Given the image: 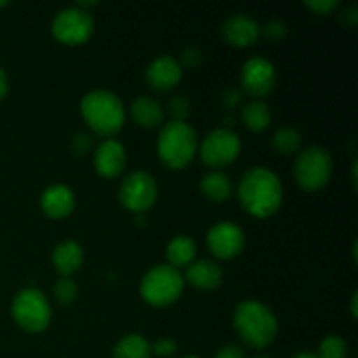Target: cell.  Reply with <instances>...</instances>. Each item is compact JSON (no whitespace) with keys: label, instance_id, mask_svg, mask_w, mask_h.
<instances>
[{"label":"cell","instance_id":"obj_1","mask_svg":"<svg viewBox=\"0 0 358 358\" xmlns=\"http://www.w3.org/2000/svg\"><path fill=\"white\" fill-rule=\"evenodd\" d=\"M238 199L247 213L257 219L275 215L283 201V187L275 171L254 166L245 171L238 184Z\"/></svg>","mask_w":358,"mask_h":358},{"label":"cell","instance_id":"obj_2","mask_svg":"<svg viewBox=\"0 0 358 358\" xmlns=\"http://www.w3.org/2000/svg\"><path fill=\"white\" fill-rule=\"evenodd\" d=\"M233 325L247 346L262 350L278 336V320L271 308L261 301H241L233 313Z\"/></svg>","mask_w":358,"mask_h":358},{"label":"cell","instance_id":"obj_3","mask_svg":"<svg viewBox=\"0 0 358 358\" xmlns=\"http://www.w3.org/2000/svg\"><path fill=\"white\" fill-rule=\"evenodd\" d=\"M80 114L98 136L110 138L124 126L126 110L121 98L107 90H93L80 100Z\"/></svg>","mask_w":358,"mask_h":358},{"label":"cell","instance_id":"obj_4","mask_svg":"<svg viewBox=\"0 0 358 358\" xmlns=\"http://www.w3.org/2000/svg\"><path fill=\"white\" fill-rule=\"evenodd\" d=\"M198 135L187 122L170 121L157 135V156L170 170H182L198 154Z\"/></svg>","mask_w":358,"mask_h":358},{"label":"cell","instance_id":"obj_5","mask_svg":"<svg viewBox=\"0 0 358 358\" xmlns=\"http://www.w3.org/2000/svg\"><path fill=\"white\" fill-rule=\"evenodd\" d=\"M184 285V275L178 269L168 264H157L142 276L140 296L150 306L166 308L180 299Z\"/></svg>","mask_w":358,"mask_h":358},{"label":"cell","instance_id":"obj_6","mask_svg":"<svg viewBox=\"0 0 358 358\" xmlns=\"http://www.w3.org/2000/svg\"><path fill=\"white\" fill-rule=\"evenodd\" d=\"M10 315H13V320L16 322L17 327L31 332V334L44 332L52 318L51 304H49L48 297L44 296L42 290L34 289V287L20 290L14 296L13 304H10Z\"/></svg>","mask_w":358,"mask_h":358},{"label":"cell","instance_id":"obj_7","mask_svg":"<svg viewBox=\"0 0 358 358\" xmlns=\"http://www.w3.org/2000/svg\"><path fill=\"white\" fill-rule=\"evenodd\" d=\"M331 175L332 157L324 147L311 145L297 152L296 163H294V177L301 189L310 192L318 191L327 185Z\"/></svg>","mask_w":358,"mask_h":358},{"label":"cell","instance_id":"obj_8","mask_svg":"<svg viewBox=\"0 0 358 358\" xmlns=\"http://www.w3.org/2000/svg\"><path fill=\"white\" fill-rule=\"evenodd\" d=\"M52 37L65 45H80L90 41L94 31V20L90 10L72 6L62 9L51 23Z\"/></svg>","mask_w":358,"mask_h":358},{"label":"cell","instance_id":"obj_9","mask_svg":"<svg viewBox=\"0 0 358 358\" xmlns=\"http://www.w3.org/2000/svg\"><path fill=\"white\" fill-rule=\"evenodd\" d=\"M241 152V140L238 133L227 128H217L205 136L198 145V154L210 168H222L236 161Z\"/></svg>","mask_w":358,"mask_h":358},{"label":"cell","instance_id":"obj_10","mask_svg":"<svg viewBox=\"0 0 358 358\" xmlns=\"http://www.w3.org/2000/svg\"><path fill=\"white\" fill-rule=\"evenodd\" d=\"M157 199L156 178L149 171H133L119 187V201L135 215L145 213Z\"/></svg>","mask_w":358,"mask_h":358},{"label":"cell","instance_id":"obj_11","mask_svg":"<svg viewBox=\"0 0 358 358\" xmlns=\"http://www.w3.org/2000/svg\"><path fill=\"white\" fill-rule=\"evenodd\" d=\"M241 87L247 91L250 96L261 98L268 96L276 86V69L269 59L264 56H252L250 59L241 66Z\"/></svg>","mask_w":358,"mask_h":358},{"label":"cell","instance_id":"obj_12","mask_svg":"<svg viewBox=\"0 0 358 358\" xmlns=\"http://www.w3.org/2000/svg\"><path fill=\"white\" fill-rule=\"evenodd\" d=\"M206 245L210 252L220 261H229L238 257L245 248V234L234 222H217L210 227L206 234Z\"/></svg>","mask_w":358,"mask_h":358},{"label":"cell","instance_id":"obj_13","mask_svg":"<svg viewBox=\"0 0 358 358\" xmlns=\"http://www.w3.org/2000/svg\"><path fill=\"white\" fill-rule=\"evenodd\" d=\"M182 79V66L177 58L170 55L157 56L156 59L149 63L145 70V80L154 91H170L180 83Z\"/></svg>","mask_w":358,"mask_h":358},{"label":"cell","instance_id":"obj_14","mask_svg":"<svg viewBox=\"0 0 358 358\" xmlns=\"http://www.w3.org/2000/svg\"><path fill=\"white\" fill-rule=\"evenodd\" d=\"M126 149L121 142L112 138H105L96 147L93 156L94 170L103 178H115L126 168Z\"/></svg>","mask_w":358,"mask_h":358},{"label":"cell","instance_id":"obj_15","mask_svg":"<svg viewBox=\"0 0 358 358\" xmlns=\"http://www.w3.org/2000/svg\"><path fill=\"white\" fill-rule=\"evenodd\" d=\"M222 37L227 44L234 48H248L254 45L261 37V27L257 21L247 14H233L222 23Z\"/></svg>","mask_w":358,"mask_h":358},{"label":"cell","instance_id":"obj_16","mask_svg":"<svg viewBox=\"0 0 358 358\" xmlns=\"http://www.w3.org/2000/svg\"><path fill=\"white\" fill-rule=\"evenodd\" d=\"M41 208L51 219H66L76 208V194L65 184H52L41 194Z\"/></svg>","mask_w":358,"mask_h":358},{"label":"cell","instance_id":"obj_17","mask_svg":"<svg viewBox=\"0 0 358 358\" xmlns=\"http://www.w3.org/2000/svg\"><path fill=\"white\" fill-rule=\"evenodd\" d=\"M222 268L215 261H210V259L194 261L185 268L184 280L199 290L217 289L222 283Z\"/></svg>","mask_w":358,"mask_h":358},{"label":"cell","instance_id":"obj_18","mask_svg":"<svg viewBox=\"0 0 358 358\" xmlns=\"http://www.w3.org/2000/svg\"><path fill=\"white\" fill-rule=\"evenodd\" d=\"M51 262L62 278H70L73 273L83 268L84 250L77 241L63 240L55 247L51 254Z\"/></svg>","mask_w":358,"mask_h":358},{"label":"cell","instance_id":"obj_19","mask_svg":"<svg viewBox=\"0 0 358 358\" xmlns=\"http://www.w3.org/2000/svg\"><path fill=\"white\" fill-rule=\"evenodd\" d=\"M129 115L140 128H157L163 122L164 110L154 98L138 96L129 107Z\"/></svg>","mask_w":358,"mask_h":358},{"label":"cell","instance_id":"obj_20","mask_svg":"<svg viewBox=\"0 0 358 358\" xmlns=\"http://www.w3.org/2000/svg\"><path fill=\"white\" fill-rule=\"evenodd\" d=\"M196 252H198V247L191 236H187V234L173 236L166 247L168 266L180 271L182 268H187L191 262H194Z\"/></svg>","mask_w":358,"mask_h":358},{"label":"cell","instance_id":"obj_21","mask_svg":"<svg viewBox=\"0 0 358 358\" xmlns=\"http://www.w3.org/2000/svg\"><path fill=\"white\" fill-rule=\"evenodd\" d=\"M199 189L201 194L213 203H224L233 196V182L219 170L206 173L199 182Z\"/></svg>","mask_w":358,"mask_h":358},{"label":"cell","instance_id":"obj_22","mask_svg":"<svg viewBox=\"0 0 358 358\" xmlns=\"http://www.w3.org/2000/svg\"><path fill=\"white\" fill-rule=\"evenodd\" d=\"M241 121L250 131H264L271 124V108L262 100H252L241 107Z\"/></svg>","mask_w":358,"mask_h":358},{"label":"cell","instance_id":"obj_23","mask_svg":"<svg viewBox=\"0 0 358 358\" xmlns=\"http://www.w3.org/2000/svg\"><path fill=\"white\" fill-rule=\"evenodd\" d=\"M150 343L140 334H128L115 343L112 358H150Z\"/></svg>","mask_w":358,"mask_h":358},{"label":"cell","instance_id":"obj_24","mask_svg":"<svg viewBox=\"0 0 358 358\" xmlns=\"http://www.w3.org/2000/svg\"><path fill=\"white\" fill-rule=\"evenodd\" d=\"M271 145L282 156H292V154H297L301 150L303 136L296 128H282L273 135Z\"/></svg>","mask_w":358,"mask_h":358},{"label":"cell","instance_id":"obj_25","mask_svg":"<svg viewBox=\"0 0 358 358\" xmlns=\"http://www.w3.org/2000/svg\"><path fill=\"white\" fill-rule=\"evenodd\" d=\"M318 358H346L348 355V343L339 336H327L320 343Z\"/></svg>","mask_w":358,"mask_h":358},{"label":"cell","instance_id":"obj_26","mask_svg":"<svg viewBox=\"0 0 358 358\" xmlns=\"http://www.w3.org/2000/svg\"><path fill=\"white\" fill-rule=\"evenodd\" d=\"M77 283L72 278H59L55 283V299L62 306H70L77 299Z\"/></svg>","mask_w":358,"mask_h":358},{"label":"cell","instance_id":"obj_27","mask_svg":"<svg viewBox=\"0 0 358 358\" xmlns=\"http://www.w3.org/2000/svg\"><path fill=\"white\" fill-rule=\"evenodd\" d=\"M189 110H191V105L185 96H173L168 101V115L171 117V121L185 122Z\"/></svg>","mask_w":358,"mask_h":358},{"label":"cell","instance_id":"obj_28","mask_svg":"<svg viewBox=\"0 0 358 358\" xmlns=\"http://www.w3.org/2000/svg\"><path fill=\"white\" fill-rule=\"evenodd\" d=\"M262 31H264V35L269 38V41L278 42V41H283V38L287 37V34H289V28H287V24L283 23V21L271 20L264 24Z\"/></svg>","mask_w":358,"mask_h":358},{"label":"cell","instance_id":"obj_29","mask_svg":"<svg viewBox=\"0 0 358 358\" xmlns=\"http://www.w3.org/2000/svg\"><path fill=\"white\" fill-rule=\"evenodd\" d=\"M93 147V138L87 133H76L70 142V149H72L73 156H86Z\"/></svg>","mask_w":358,"mask_h":358},{"label":"cell","instance_id":"obj_30","mask_svg":"<svg viewBox=\"0 0 358 358\" xmlns=\"http://www.w3.org/2000/svg\"><path fill=\"white\" fill-rule=\"evenodd\" d=\"M177 343L170 338H159L157 341H154L152 345H150V352H152L154 355L164 358L175 355V353H177Z\"/></svg>","mask_w":358,"mask_h":358},{"label":"cell","instance_id":"obj_31","mask_svg":"<svg viewBox=\"0 0 358 358\" xmlns=\"http://www.w3.org/2000/svg\"><path fill=\"white\" fill-rule=\"evenodd\" d=\"M201 62H203L201 51H199L198 48H194V45L185 48L184 51H182L180 59H178L180 66H185V69H196V66L201 65Z\"/></svg>","mask_w":358,"mask_h":358},{"label":"cell","instance_id":"obj_32","mask_svg":"<svg viewBox=\"0 0 358 358\" xmlns=\"http://www.w3.org/2000/svg\"><path fill=\"white\" fill-rule=\"evenodd\" d=\"M304 6L313 10V13L325 16V14H331L339 6V2L338 0H306Z\"/></svg>","mask_w":358,"mask_h":358},{"label":"cell","instance_id":"obj_33","mask_svg":"<svg viewBox=\"0 0 358 358\" xmlns=\"http://www.w3.org/2000/svg\"><path fill=\"white\" fill-rule=\"evenodd\" d=\"M241 100H243V94H241V91L236 90V87H229V90L224 91L222 96H220V103H222L224 108H227V110L236 108L238 105L241 103Z\"/></svg>","mask_w":358,"mask_h":358},{"label":"cell","instance_id":"obj_34","mask_svg":"<svg viewBox=\"0 0 358 358\" xmlns=\"http://www.w3.org/2000/svg\"><path fill=\"white\" fill-rule=\"evenodd\" d=\"M215 358H245V352L236 345H226L215 353Z\"/></svg>","mask_w":358,"mask_h":358},{"label":"cell","instance_id":"obj_35","mask_svg":"<svg viewBox=\"0 0 358 358\" xmlns=\"http://www.w3.org/2000/svg\"><path fill=\"white\" fill-rule=\"evenodd\" d=\"M7 93H9V79H7L6 70L0 66V100H3Z\"/></svg>","mask_w":358,"mask_h":358},{"label":"cell","instance_id":"obj_36","mask_svg":"<svg viewBox=\"0 0 358 358\" xmlns=\"http://www.w3.org/2000/svg\"><path fill=\"white\" fill-rule=\"evenodd\" d=\"M294 358H318L317 353H310V352H304V353H297Z\"/></svg>","mask_w":358,"mask_h":358},{"label":"cell","instance_id":"obj_37","mask_svg":"<svg viewBox=\"0 0 358 358\" xmlns=\"http://www.w3.org/2000/svg\"><path fill=\"white\" fill-rule=\"evenodd\" d=\"M352 313H353V317H357V294H353V299H352Z\"/></svg>","mask_w":358,"mask_h":358},{"label":"cell","instance_id":"obj_38","mask_svg":"<svg viewBox=\"0 0 358 358\" xmlns=\"http://www.w3.org/2000/svg\"><path fill=\"white\" fill-rule=\"evenodd\" d=\"M7 3H9V2H6V0H0V9H2V7H6Z\"/></svg>","mask_w":358,"mask_h":358},{"label":"cell","instance_id":"obj_39","mask_svg":"<svg viewBox=\"0 0 358 358\" xmlns=\"http://www.w3.org/2000/svg\"><path fill=\"white\" fill-rule=\"evenodd\" d=\"M182 358H199V357H194V355H189V357H182Z\"/></svg>","mask_w":358,"mask_h":358},{"label":"cell","instance_id":"obj_40","mask_svg":"<svg viewBox=\"0 0 358 358\" xmlns=\"http://www.w3.org/2000/svg\"><path fill=\"white\" fill-rule=\"evenodd\" d=\"M255 358H269V357H266V355H261V357H255Z\"/></svg>","mask_w":358,"mask_h":358}]
</instances>
